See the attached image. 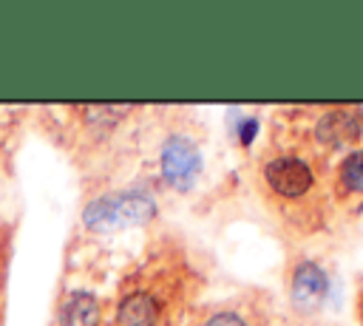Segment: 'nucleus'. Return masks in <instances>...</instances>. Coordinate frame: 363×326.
Listing matches in <instances>:
<instances>
[{
    "label": "nucleus",
    "mask_w": 363,
    "mask_h": 326,
    "mask_svg": "<svg viewBox=\"0 0 363 326\" xmlns=\"http://www.w3.org/2000/svg\"><path fill=\"white\" fill-rule=\"evenodd\" d=\"M182 283L184 275H176L170 264H147L128 275L113 306V326H167L182 300Z\"/></svg>",
    "instance_id": "obj_1"
},
{
    "label": "nucleus",
    "mask_w": 363,
    "mask_h": 326,
    "mask_svg": "<svg viewBox=\"0 0 363 326\" xmlns=\"http://www.w3.org/2000/svg\"><path fill=\"white\" fill-rule=\"evenodd\" d=\"M156 213V198L145 187H125L113 193H102L94 201H88L82 221L94 232H113L133 224L150 221Z\"/></svg>",
    "instance_id": "obj_2"
},
{
    "label": "nucleus",
    "mask_w": 363,
    "mask_h": 326,
    "mask_svg": "<svg viewBox=\"0 0 363 326\" xmlns=\"http://www.w3.org/2000/svg\"><path fill=\"white\" fill-rule=\"evenodd\" d=\"M159 170L170 187L176 190L193 187V181L201 173V150L196 139L184 130H170L159 147Z\"/></svg>",
    "instance_id": "obj_3"
},
{
    "label": "nucleus",
    "mask_w": 363,
    "mask_h": 326,
    "mask_svg": "<svg viewBox=\"0 0 363 326\" xmlns=\"http://www.w3.org/2000/svg\"><path fill=\"white\" fill-rule=\"evenodd\" d=\"M261 179H264V184L272 196L286 198V201H295V198L306 196L315 184V173H312L309 162L301 159V156H292V153H281V156L267 159L264 170H261Z\"/></svg>",
    "instance_id": "obj_4"
},
{
    "label": "nucleus",
    "mask_w": 363,
    "mask_h": 326,
    "mask_svg": "<svg viewBox=\"0 0 363 326\" xmlns=\"http://www.w3.org/2000/svg\"><path fill=\"white\" fill-rule=\"evenodd\" d=\"M329 289V281H326V272L312 264V261H303L295 266L292 272V300L298 306H315L320 303V298L326 295Z\"/></svg>",
    "instance_id": "obj_5"
},
{
    "label": "nucleus",
    "mask_w": 363,
    "mask_h": 326,
    "mask_svg": "<svg viewBox=\"0 0 363 326\" xmlns=\"http://www.w3.org/2000/svg\"><path fill=\"white\" fill-rule=\"evenodd\" d=\"M60 326H96L99 323V300L91 292H71L62 298L57 312Z\"/></svg>",
    "instance_id": "obj_6"
},
{
    "label": "nucleus",
    "mask_w": 363,
    "mask_h": 326,
    "mask_svg": "<svg viewBox=\"0 0 363 326\" xmlns=\"http://www.w3.org/2000/svg\"><path fill=\"white\" fill-rule=\"evenodd\" d=\"M315 133H318V139H323L329 145H346V142H354L357 139L360 122H357V116H352L346 111H332V113L320 116Z\"/></svg>",
    "instance_id": "obj_7"
},
{
    "label": "nucleus",
    "mask_w": 363,
    "mask_h": 326,
    "mask_svg": "<svg viewBox=\"0 0 363 326\" xmlns=\"http://www.w3.org/2000/svg\"><path fill=\"white\" fill-rule=\"evenodd\" d=\"M340 181L349 190H363V150H354L340 162Z\"/></svg>",
    "instance_id": "obj_8"
},
{
    "label": "nucleus",
    "mask_w": 363,
    "mask_h": 326,
    "mask_svg": "<svg viewBox=\"0 0 363 326\" xmlns=\"http://www.w3.org/2000/svg\"><path fill=\"white\" fill-rule=\"evenodd\" d=\"M196 326H250V323L235 309H210L201 320H196Z\"/></svg>",
    "instance_id": "obj_9"
}]
</instances>
